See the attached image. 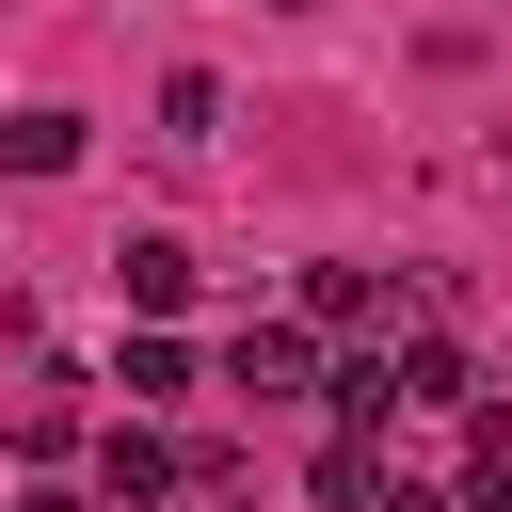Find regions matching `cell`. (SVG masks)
Instances as JSON below:
<instances>
[{
	"label": "cell",
	"mask_w": 512,
	"mask_h": 512,
	"mask_svg": "<svg viewBox=\"0 0 512 512\" xmlns=\"http://www.w3.org/2000/svg\"><path fill=\"white\" fill-rule=\"evenodd\" d=\"M0 160H16V176H64V160H80V112H0Z\"/></svg>",
	"instance_id": "5b68a950"
},
{
	"label": "cell",
	"mask_w": 512,
	"mask_h": 512,
	"mask_svg": "<svg viewBox=\"0 0 512 512\" xmlns=\"http://www.w3.org/2000/svg\"><path fill=\"white\" fill-rule=\"evenodd\" d=\"M384 512H464V496H432V480H384Z\"/></svg>",
	"instance_id": "ba28073f"
},
{
	"label": "cell",
	"mask_w": 512,
	"mask_h": 512,
	"mask_svg": "<svg viewBox=\"0 0 512 512\" xmlns=\"http://www.w3.org/2000/svg\"><path fill=\"white\" fill-rule=\"evenodd\" d=\"M224 384H256V400H304V384H320V336H304V320H240Z\"/></svg>",
	"instance_id": "6da1fadb"
},
{
	"label": "cell",
	"mask_w": 512,
	"mask_h": 512,
	"mask_svg": "<svg viewBox=\"0 0 512 512\" xmlns=\"http://www.w3.org/2000/svg\"><path fill=\"white\" fill-rule=\"evenodd\" d=\"M224 128V80H160V144H208Z\"/></svg>",
	"instance_id": "52a82bcc"
},
{
	"label": "cell",
	"mask_w": 512,
	"mask_h": 512,
	"mask_svg": "<svg viewBox=\"0 0 512 512\" xmlns=\"http://www.w3.org/2000/svg\"><path fill=\"white\" fill-rule=\"evenodd\" d=\"M384 400H416V416H448V400H464V352H448V336H416V352H384Z\"/></svg>",
	"instance_id": "277c9868"
},
{
	"label": "cell",
	"mask_w": 512,
	"mask_h": 512,
	"mask_svg": "<svg viewBox=\"0 0 512 512\" xmlns=\"http://www.w3.org/2000/svg\"><path fill=\"white\" fill-rule=\"evenodd\" d=\"M112 288H128L144 320H160V304H192V256H176L160 224H128V240H112Z\"/></svg>",
	"instance_id": "7a4b0ae2"
},
{
	"label": "cell",
	"mask_w": 512,
	"mask_h": 512,
	"mask_svg": "<svg viewBox=\"0 0 512 512\" xmlns=\"http://www.w3.org/2000/svg\"><path fill=\"white\" fill-rule=\"evenodd\" d=\"M304 320H384V272H368V256H320V272H304Z\"/></svg>",
	"instance_id": "8992f818"
},
{
	"label": "cell",
	"mask_w": 512,
	"mask_h": 512,
	"mask_svg": "<svg viewBox=\"0 0 512 512\" xmlns=\"http://www.w3.org/2000/svg\"><path fill=\"white\" fill-rule=\"evenodd\" d=\"M288 16H304V0H288Z\"/></svg>",
	"instance_id": "9c48e42d"
},
{
	"label": "cell",
	"mask_w": 512,
	"mask_h": 512,
	"mask_svg": "<svg viewBox=\"0 0 512 512\" xmlns=\"http://www.w3.org/2000/svg\"><path fill=\"white\" fill-rule=\"evenodd\" d=\"M96 480H112V512H144V496H176V448H160V432L128 416V432L96 448Z\"/></svg>",
	"instance_id": "3957f363"
}]
</instances>
